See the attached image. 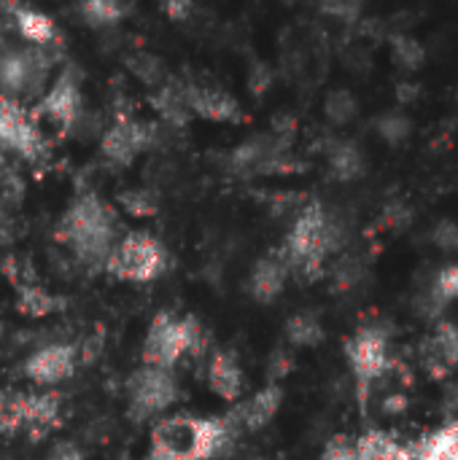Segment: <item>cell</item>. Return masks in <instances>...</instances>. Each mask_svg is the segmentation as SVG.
Wrapping results in <instances>:
<instances>
[{"label": "cell", "instance_id": "cell-12", "mask_svg": "<svg viewBox=\"0 0 458 460\" xmlns=\"http://www.w3.org/2000/svg\"><path fill=\"white\" fill-rule=\"evenodd\" d=\"M281 404H283V388L278 383H270L267 388H262L254 396H248L246 402H240L227 415V423L235 431H240V429L243 431H262L275 420Z\"/></svg>", "mask_w": 458, "mask_h": 460}, {"label": "cell", "instance_id": "cell-8", "mask_svg": "<svg viewBox=\"0 0 458 460\" xmlns=\"http://www.w3.org/2000/svg\"><path fill=\"white\" fill-rule=\"evenodd\" d=\"M81 89L78 81L70 70H62L49 89L38 97L32 119L35 121H49L59 132H70L76 121L81 119Z\"/></svg>", "mask_w": 458, "mask_h": 460}, {"label": "cell", "instance_id": "cell-5", "mask_svg": "<svg viewBox=\"0 0 458 460\" xmlns=\"http://www.w3.org/2000/svg\"><path fill=\"white\" fill-rule=\"evenodd\" d=\"M167 270L165 245L148 232H130L113 245L105 272L124 283H151Z\"/></svg>", "mask_w": 458, "mask_h": 460}, {"label": "cell", "instance_id": "cell-36", "mask_svg": "<svg viewBox=\"0 0 458 460\" xmlns=\"http://www.w3.org/2000/svg\"><path fill=\"white\" fill-rule=\"evenodd\" d=\"M289 364H292V358L283 353V350H275L273 353V358H270V377L273 380H278V377H283V375H289Z\"/></svg>", "mask_w": 458, "mask_h": 460}, {"label": "cell", "instance_id": "cell-1", "mask_svg": "<svg viewBox=\"0 0 458 460\" xmlns=\"http://www.w3.org/2000/svg\"><path fill=\"white\" fill-rule=\"evenodd\" d=\"M116 210L97 194H81L57 224V240L89 270H105V261L119 243Z\"/></svg>", "mask_w": 458, "mask_h": 460}, {"label": "cell", "instance_id": "cell-22", "mask_svg": "<svg viewBox=\"0 0 458 460\" xmlns=\"http://www.w3.org/2000/svg\"><path fill=\"white\" fill-rule=\"evenodd\" d=\"M130 13V5L119 0H86L78 5V16L89 27H113Z\"/></svg>", "mask_w": 458, "mask_h": 460}, {"label": "cell", "instance_id": "cell-11", "mask_svg": "<svg viewBox=\"0 0 458 460\" xmlns=\"http://www.w3.org/2000/svg\"><path fill=\"white\" fill-rule=\"evenodd\" d=\"M78 367V348L67 345V342H57V345H46L38 348L35 353L27 356L24 361V377L32 385L40 388H54L65 380L73 377Z\"/></svg>", "mask_w": 458, "mask_h": 460}, {"label": "cell", "instance_id": "cell-34", "mask_svg": "<svg viewBox=\"0 0 458 460\" xmlns=\"http://www.w3.org/2000/svg\"><path fill=\"white\" fill-rule=\"evenodd\" d=\"M46 460H84V453H81L73 442H57V445L49 450Z\"/></svg>", "mask_w": 458, "mask_h": 460}, {"label": "cell", "instance_id": "cell-35", "mask_svg": "<svg viewBox=\"0 0 458 460\" xmlns=\"http://www.w3.org/2000/svg\"><path fill=\"white\" fill-rule=\"evenodd\" d=\"M321 460H359V456H356V447H351L348 442H332L324 450Z\"/></svg>", "mask_w": 458, "mask_h": 460}, {"label": "cell", "instance_id": "cell-18", "mask_svg": "<svg viewBox=\"0 0 458 460\" xmlns=\"http://www.w3.org/2000/svg\"><path fill=\"white\" fill-rule=\"evenodd\" d=\"M8 11H11L16 32L30 46H43V49L54 46V40H57V22L51 16H46L43 11L30 8V5H8Z\"/></svg>", "mask_w": 458, "mask_h": 460}, {"label": "cell", "instance_id": "cell-16", "mask_svg": "<svg viewBox=\"0 0 458 460\" xmlns=\"http://www.w3.org/2000/svg\"><path fill=\"white\" fill-rule=\"evenodd\" d=\"M286 275H289V267L283 261L281 253H270V256H262L251 275H248V294L262 302V305H270L275 302L283 288H286Z\"/></svg>", "mask_w": 458, "mask_h": 460}, {"label": "cell", "instance_id": "cell-28", "mask_svg": "<svg viewBox=\"0 0 458 460\" xmlns=\"http://www.w3.org/2000/svg\"><path fill=\"white\" fill-rule=\"evenodd\" d=\"M119 205L130 216L146 218V216H151L157 210V197H154V191H146V189H127V191L119 194Z\"/></svg>", "mask_w": 458, "mask_h": 460}, {"label": "cell", "instance_id": "cell-3", "mask_svg": "<svg viewBox=\"0 0 458 460\" xmlns=\"http://www.w3.org/2000/svg\"><path fill=\"white\" fill-rule=\"evenodd\" d=\"M202 342V329L194 315H175V313H159L148 323V332L143 337L140 361L143 367H159L170 369L189 353H194Z\"/></svg>", "mask_w": 458, "mask_h": 460}, {"label": "cell", "instance_id": "cell-6", "mask_svg": "<svg viewBox=\"0 0 458 460\" xmlns=\"http://www.w3.org/2000/svg\"><path fill=\"white\" fill-rule=\"evenodd\" d=\"M181 396L178 380L170 369L159 367H138L127 380V402L130 418L135 423H146L165 410H170Z\"/></svg>", "mask_w": 458, "mask_h": 460}, {"label": "cell", "instance_id": "cell-2", "mask_svg": "<svg viewBox=\"0 0 458 460\" xmlns=\"http://www.w3.org/2000/svg\"><path fill=\"white\" fill-rule=\"evenodd\" d=\"M232 434L227 418H165L148 434V460H213L229 450Z\"/></svg>", "mask_w": 458, "mask_h": 460}, {"label": "cell", "instance_id": "cell-38", "mask_svg": "<svg viewBox=\"0 0 458 460\" xmlns=\"http://www.w3.org/2000/svg\"><path fill=\"white\" fill-rule=\"evenodd\" d=\"M11 240V226L0 218V245H5Z\"/></svg>", "mask_w": 458, "mask_h": 460}, {"label": "cell", "instance_id": "cell-39", "mask_svg": "<svg viewBox=\"0 0 458 460\" xmlns=\"http://www.w3.org/2000/svg\"><path fill=\"white\" fill-rule=\"evenodd\" d=\"M243 460H267V458H262V456H248V458H243Z\"/></svg>", "mask_w": 458, "mask_h": 460}, {"label": "cell", "instance_id": "cell-9", "mask_svg": "<svg viewBox=\"0 0 458 460\" xmlns=\"http://www.w3.org/2000/svg\"><path fill=\"white\" fill-rule=\"evenodd\" d=\"M0 148H8L24 159H35L43 151L40 124L19 100L0 94Z\"/></svg>", "mask_w": 458, "mask_h": 460}, {"label": "cell", "instance_id": "cell-25", "mask_svg": "<svg viewBox=\"0 0 458 460\" xmlns=\"http://www.w3.org/2000/svg\"><path fill=\"white\" fill-rule=\"evenodd\" d=\"M127 67L132 70L135 78H140V81H143L146 86H151V89H159V86L167 81V70H165L162 59L154 57V54L138 51V54H132V57L127 59Z\"/></svg>", "mask_w": 458, "mask_h": 460}, {"label": "cell", "instance_id": "cell-29", "mask_svg": "<svg viewBox=\"0 0 458 460\" xmlns=\"http://www.w3.org/2000/svg\"><path fill=\"white\" fill-rule=\"evenodd\" d=\"M332 170H335L337 178H356L362 172V154H359V148L348 146V143L337 146L332 151Z\"/></svg>", "mask_w": 458, "mask_h": 460}, {"label": "cell", "instance_id": "cell-17", "mask_svg": "<svg viewBox=\"0 0 458 460\" xmlns=\"http://www.w3.org/2000/svg\"><path fill=\"white\" fill-rule=\"evenodd\" d=\"M208 388L224 402H238L246 391V377L240 361L232 350H219L208 364Z\"/></svg>", "mask_w": 458, "mask_h": 460}, {"label": "cell", "instance_id": "cell-26", "mask_svg": "<svg viewBox=\"0 0 458 460\" xmlns=\"http://www.w3.org/2000/svg\"><path fill=\"white\" fill-rule=\"evenodd\" d=\"M416 460H458V426L437 431L416 456Z\"/></svg>", "mask_w": 458, "mask_h": 460}, {"label": "cell", "instance_id": "cell-14", "mask_svg": "<svg viewBox=\"0 0 458 460\" xmlns=\"http://www.w3.org/2000/svg\"><path fill=\"white\" fill-rule=\"evenodd\" d=\"M348 361L354 367V375L362 385H370L373 380H378L389 364V356H386V340L378 334V332H359L348 348Z\"/></svg>", "mask_w": 458, "mask_h": 460}, {"label": "cell", "instance_id": "cell-7", "mask_svg": "<svg viewBox=\"0 0 458 460\" xmlns=\"http://www.w3.org/2000/svg\"><path fill=\"white\" fill-rule=\"evenodd\" d=\"M51 67V57L43 46L8 49L0 54V94L19 100L46 92V75Z\"/></svg>", "mask_w": 458, "mask_h": 460}, {"label": "cell", "instance_id": "cell-40", "mask_svg": "<svg viewBox=\"0 0 458 460\" xmlns=\"http://www.w3.org/2000/svg\"><path fill=\"white\" fill-rule=\"evenodd\" d=\"M0 167H3V159H0Z\"/></svg>", "mask_w": 458, "mask_h": 460}, {"label": "cell", "instance_id": "cell-15", "mask_svg": "<svg viewBox=\"0 0 458 460\" xmlns=\"http://www.w3.org/2000/svg\"><path fill=\"white\" fill-rule=\"evenodd\" d=\"M281 140L270 137V135H259V137H248L246 143H240L238 148H232L229 154V170L238 175H259L267 170H275L281 162Z\"/></svg>", "mask_w": 458, "mask_h": 460}, {"label": "cell", "instance_id": "cell-19", "mask_svg": "<svg viewBox=\"0 0 458 460\" xmlns=\"http://www.w3.org/2000/svg\"><path fill=\"white\" fill-rule=\"evenodd\" d=\"M151 105L173 127H186L192 121V111H189V102H186V84H178V81L167 78L159 89H154Z\"/></svg>", "mask_w": 458, "mask_h": 460}, {"label": "cell", "instance_id": "cell-23", "mask_svg": "<svg viewBox=\"0 0 458 460\" xmlns=\"http://www.w3.org/2000/svg\"><path fill=\"white\" fill-rule=\"evenodd\" d=\"M286 340L294 348H316L324 342V326L313 313H297L286 323Z\"/></svg>", "mask_w": 458, "mask_h": 460}, {"label": "cell", "instance_id": "cell-30", "mask_svg": "<svg viewBox=\"0 0 458 460\" xmlns=\"http://www.w3.org/2000/svg\"><path fill=\"white\" fill-rule=\"evenodd\" d=\"M324 108H327V116H329L332 121H337V124L351 121V119H354V113H356V102H354V97H351L348 92H343V89L332 92V94L327 97Z\"/></svg>", "mask_w": 458, "mask_h": 460}, {"label": "cell", "instance_id": "cell-10", "mask_svg": "<svg viewBox=\"0 0 458 460\" xmlns=\"http://www.w3.org/2000/svg\"><path fill=\"white\" fill-rule=\"evenodd\" d=\"M151 143L148 124L132 119V116H116L113 124L103 132L100 151L103 156L116 167H130Z\"/></svg>", "mask_w": 458, "mask_h": 460}, {"label": "cell", "instance_id": "cell-31", "mask_svg": "<svg viewBox=\"0 0 458 460\" xmlns=\"http://www.w3.org/2000/svg\"><path fill=\"white\" fill-rule=\"evenodd\" d=\"M435 296H437L440 302L458 299V267H448V270H443V272H440V280H437Z\"/></svg>", "mask_w": 458, "mask_h": 460}, {"label": "cell", "instance_id": "cell-4", "mask_svg": "<svg viewBox=\"0 0 458 460\" xmlns=\"http://www.w3.org/2000/svg\"><path fill=\"white\" fill-rule=\"evenodd\" d=\"M335 237H337V229H335L329 213L319 202H313V205L302 208L300 216L294 218L281 256H283L286 267L313 275V272H319L324 256L335 248Z\"/></svg>", "mask_w": 458, "mask_h": 460}, {"label": "cell", "instance_id": "cell-32", "mask_svg": "<svg viewBox=\"0 0 458 460\" xmlns=\"http://www.w3.org/2000/svg\"><path fill=\"white\" fill-rule=\"evenodd\" d=\"M397 57L405 62V67H418V62L424 59V51L416 40H408V38H400L397 40Z\"/></svg>", "mask_w": 458, "mask_h": 460}, {"label": "cell", "instance_id": "cell-21", "mask_svg": "<svg viewBox=\"0 0 458 460\" xmlns=\"http://www.w3.org/2000/svg\"><path fill=\"white\" fill-rule=\"evenodd\" d=\"M24 429H49L59 418V399L54 394H22Z\"/></svg>", "mask_w": 458, "mask_h": 460}, {"label": "cell", "instance_id": "cell-24", "mask_svg": "<svg viewBox=\"0 0 458 460\" xmlns=\"http://www.w3.org/2000/svg\"><path fill=\"white\" fill-rule=\"evenodd\" d=\"M356 456H359V460H397L402 456V447L394 439H389L386 434L370 431L359 439Z\"/></svg>", "mask_w": 458, "mask_h": 460}, {"label": "cell", "instance_id": "cell-33", "mask_svg": "<svg viewBox=\"0 0 458 460\" xmlns=\"http://www.w3.org/2000/svg\"><path fill=\"white\" fill-rule=\"evenodd\" d=\"M248 86H251L254 94H265V92H267V86H270V70H267L265 62H256V65L251 67Z\"/></svg>", "mask_w": 458, "mask_h": 460}, {"label": "cell", "instance_id": "cell-20", "mask_svg": "<svg viewBox=\"0 0 458 460\" xmlns=\"http://www.w3.org/2000/svg\"><path fill=\"white\" fill-rule=\"evenodd\" d=\"M13 307L24 318H49V315H57L59 310H65V299L62 296H54L51 291H46L43 286H38L32 280V283L16 286V302H13Z\"/></svg>", "mask_w": 458, "mask_h": 460}, {"label": "cell", "instance_id": "cell-13", "mask_svg": "<svg viewBox=\"0 0 458 460\" xmlns=\"http://www.w3.org/2000/svg\"><path fill=\"white\" fill-rule=\"evenodd\" d=\"M186 102H189L192 116H200L205 121H216V124H240L243 121V111H240L238 100L219 86L186 84Z\"/></svg>", "mask_w": 458, "mask_h": 460}, {"label": "cell", "instance_id": "cell-37", "mask_svg": "<svg viewBox=\"0 0 458 460\" xmlns=\"http://www.w3.org/2000/svg\"><path fill=\"white\" fill-rule=\"evenodd\" d=\"M192 11H194L192 3H167V5H165V13H167L173 22H184Z\"/></svg>", "mask_w": 458, "mask_h": 460}, {"label": "cell", "instance_id": "cell-27", "mask_svg": "<svg viewBox=\"0 0 458 460\" xmlns=\"http://www.w3.org/2000/svg\"><path fill=\"white\" fill-rule=\"evenodd\" d=\"M24 429L22 394H0V434H16Z\"/></svg>", "mask_w": 458, "mask_h": 460}]
</instances>
